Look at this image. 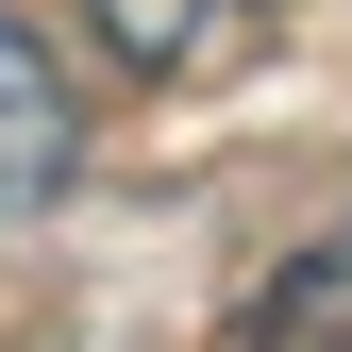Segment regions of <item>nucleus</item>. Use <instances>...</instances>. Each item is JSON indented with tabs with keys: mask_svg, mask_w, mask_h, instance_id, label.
<instances>
[{
	"mask_svg": "<svg viewBox=\"0 0 352 352\" xmlns=\"http://www.w3.org/2000/svg\"><path fill=\"white\" fill-rule=\"evenodd\" d=\"M67 168H84V84L51 67V34L0 0V218H34Z\"/></svg>",
	"mask_w": 352,
	"mask_h": 352,
	"instance_id": "obj_1",
	"label": "nucleus"
},
{
	"mask_svg": "<svg viewBox=\"0 0 352 352\" xmlns=\"http://www.w3.org/2000/svg\"><path fill=\"white\" fill-rule=\"evenodd\" d=\"M84 17H101V51H118V67H185L201 34H218V0H84Z\"/></svg>",
	"mask_w": 352,
	"mask_h": 352,
	"instance_id": "obj_2",
	"label": "nucleus"
}]
</instances>
